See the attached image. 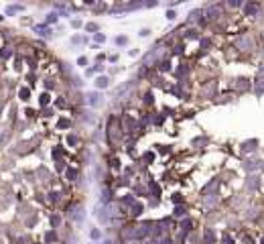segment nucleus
Returning a JSON list of instances; mask_svg holds the SVG:
<instances>
[{
  "instance_id": "obj_1",
  "label": "nucleus",
  "mask_w": 264,
  "mask_h": 244,
  "mask_svg": "<svg viewBox=\"0 0 264 244\" xmlns=\"http://www.w3.org/2000/svg\"><path fill=\"white\" fill-rule=\"evenodd\" d=\"M18 96H20V100H29V96H31V92H29V87H20V92H18Z\"/></svg>"
},
{
  "instance_id": "obj_2",
  "label": "nucleus",
  "mask_w": 264,
  "mask_h": 244,
  "mask_svg": "<svg viewBox=\"0 0 264 244\" xmlns=\"http://www.w3.org/2000/svg\"><path fill=\"white\" fill-rule=\"evenodd\" d=\"M96 83H98V87H106L108 85V77H98Z\"/></svg>"
},
{
  "instance_id": "obj_3",
  "label": "nucleus",
  "mask_w": 264,
  "mask_h": 244,
  "mask_svg": "<svg viewBox=\"0 0 264 244\" xmlns=\"http://www.w3.org/2000/svg\"><path fill=\"white\" fill-rule=\"evenodd\" d=\"M41 104H43V106L49 104V94H43V96H41Z\"/></svg>"
},
{
  "instance_id": "obj_4",
  "label": "nucleus",
  "mask_w": 264,
  "mask_h": 244,
  "mask_svg": "<svg viewBox=\"0 0 264 244\" xmlns=\"http://www.w3.org/2000/svg\"><path fill=\"white\" fill-rule=\"evenodd\" d=\"M57 20V14H49V18H47V23H55Z\"/></svg>"
},
{
  "instance_id": "obj_5",
  "label": "nucleus",
  "mask_w": 264,
  "mask_h": 244,
  "mask_svg": "<svg viewBox=\"0 0 264 244\" xmlns=\"http://www.w3.org/2000/svg\"><path fill=\"white\" fill-rule=\"evenodd\" d=\"M256 8H258V6H256V4H252V6H248L246 10H248V12H256Z\"/></svg>"
},
{
  "instance_id": "obj_6",
  "label": "nucleus",
  "mask_w": 264,
  "mask_h": 244,
  "mask_svg": "<svg viewBox=\"0 0 264 244\" xmlns=\"http://www.w3.org/2000/svg\"><path fill=\"white\" fill-rule=\"evenodd\" d=\"M96 29H98V27H96L94 23H90V25H87V31H96Z\"/></svg>"
},
{
  "instance_id": "obj_7",
  "label": "nucleus",
  "mask_w": 264,
  "mask_h": 244,
  "mask_svg": "<svg viewBox=\"0 0 264 244\" xmlns=\"http://www.w3.org/2000/svg\"><path fill=\"white\" fill-rule=\"evenodd\" d=\"M59 126H61V128H65V126H69V122H67V120H61V122H59Z\"/></svg>"
},
{
  "instance_id": "obj_8",
  "label": "nucleus",
  "mask_w": 264,
  "mask_h": 244,
  "mask_svg": "<svg viewBox=\"0 0 264 244\" xmlns=\"http://www.w3.org/2000/svg\"><path fill=\"white\" fill-rule=\"evenodd\" d=\"M67 175H69V177H71V179H73V177H75V175H77V173H75V171H73V169H69V171H67Z\"/></svg>"
},
{
  "instance_id": "obj_9",
  "label": "nucleus",
  "mask_w": 264,
  "mask_h": 244,
  "mask_svg": "<svg viewBox=\"0 0 264 244\" xmlns=\"http://www.w3.org/2000/svg\"><path fill=\"white\" fill-rule=\"evenodd\" d=\"M96 41H98V43H102V41H104V35H100V33H98V35H96Z\"/></svg>"
},
{
  "instance_id": "obj_10",
  "label": "nucleus",
  "mask_w": 264,
  "mask_h": 244,
  "mask_svg": "<svg viewBox=\"0 0 264 244\" xmlns=\"http://www.w3.org/2000/svg\"><path fill=\"white\" fill-rule=\"evenodd\" d=\"M85 61H87L85 57H79V59H77V63H79V65H85Z\"/></svg>"
},
{
  "instance_id": "obj_11",
  "label": "nucleus",
  "mask_w": 264,
  "mask_h": 244,
  "mask_svg": "<svg viewBox=\"0 0 264 244\" xmlns=\"http://www.w3.org/2000/svg\"><path fill=\"white\" fill-rule=\"evenodd\" d=\"M260 244H264V238H262V242H260Z\"/></svg>"
}]
</instances>
